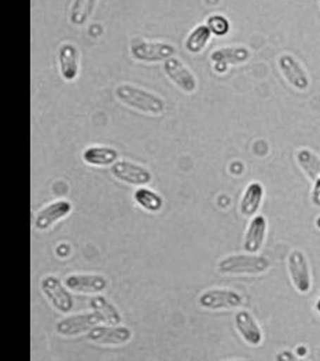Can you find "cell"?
I'll return each instance as SVG.
<instances>
[{"instance_id": "cell-13", "label": "cell", "mask_w": 320, "mask_h": 361, "mask_svg": "<svg viewBox=\"0 0 320 361\" xmlns=\"http://www.w3.org/2000/svg\"><path fill=\"white\" fill-rule=\"evenodd\" d=\"M58 68L59 75L65 81L70 82L79 78L80 73V51L72 43H63L58 49Z\"/></svg>"}, {"instance_id": "cell-3", "label": "cell", "mask_w": 320, "mask_h": 361, "mask_svg": "<svg viewBox=\"0 0 320 361\" xmlns=\"http://www.w3.org/2000/svg\"><path fill=\"white\" fill-rule=\"evenodd\" d=\"M243 302V295L230 288H211L204 291L198 298L199 307L208 310H235L240 308Z\"/></svg>"}, {"instance_id": "cell-1", "label": "cell", "mask_w": 320, "mask_h": 361, "mask_svg": "<svg viewBox=\"0 0 320 361\" xmlns=\"http://www.w3.org/2000/svg\"><path fill=\"white\" fill-rule=\"evenodd\" d=\"M116 98L130 109L137 110L144 114L160 116L165 111V101L160 95L139 88L133 84H120L114 90Z\"/></svg>"}, {"instance_id": "cell-7", "label": "cell", "mask_w": 320, "mask_h": 361, "mask_svg": "<svg viewBox=\"0 0 320 361\" xmlns=\"http://www.w3.org/2000/svg\"><path fill=\"white\" fill-rule=\"evenodd\" d=\"M110 172L117 180L136 185V187L147 185L153 180V175L147 168L127 159L114 162L110 166Z\"/></svg>"}, {"instance_id": "cell-29", "label": "cell", "mask_w": 320, "mask_h": 361, "mask_svg": "<svg viewBox=\"0 0 320 361\" xmlns=\"http://www.w3.org/2000/svg\"><path fill=\"white\" fill-rule=\"evenodd\" d=\"M316 310L320 313V298L318 300V302H316Z\"/></svg>"}, {"instance_id": "cell-11", "label": "cell", "mask_w": 320, "mask_h": 361, "mask_svg": "<svg viewBox=\"0 0 320 361\" xmlns=\"http://www.w3.org/2000/svg\"><path fill=\"white\" fill-rule=\"evenodd\" d=\"M252 52L247 47L243 46H231L214 50L211 54V61L214 63V71L216 73H226L230 66L240 65L250 59Z\"/></svg>"}, {"instance_id": "cell-22", "label": "cell", "mask_w": 320, "mask_h": 361, "mask_svg": "<svg viewBox=\"0 0 320 361\" xmlns=\"http://www.w3.org/2000/svg\"><path fill=\"white\" fill-rule=\"evenodd\" d=\"M212 36H214V33L211 32V29L207 24L195 26L188 33L186 42H185L187 51L191 52V54H199V52L204 51L207 49V46L209 44Z\"/></svg>"}, {"instance_id": "cell-5", "label": "cell", "mask_w": 320, "mask_h": 361, "mask_svg": "<svg viewBox=\"0 0 320 361\" xmlns=\"http://www.w3.org/2000/svg\"><path fill=\"white\" fill-rule=\"evenodd\" d=\"M42 291L49 300V302L53 305L55 310L62 313H69L75 307V300L72 294L69 293V288L66 287L65 282L62 283L61 279L53 275H47L42 279Z\"/></svg>"}, {"instance_id": "cell-21", "label": "cell", "mask_w": 320, "mask_h": 361, "mask_svg": "<svg viewBox=\"0 0 320 361\" xmlns=\"http://www.w3.org/2000/svg\"><path fill=\"white\" fill-rule=\"evenodd\" d=\"M295 161L300 169L309 180L315 181L320 178V157L309 149H300L295 153Z\"/></svg>"}, {"instance_id": "cell-9", "label": "cell", "mask_w": 320, "mask_h": 361, "mask_svg": "<svg viewBox=\"0 0 320 361\" xmlns=\"http://www.w3.org/2000/svg\"><path fill=\"white\" fill-rule=\"evenodd\" d=\"M99 323L101 319L95 312L72 314L59 320L55 326V331L62 336H80L82 333H88Z\"/></svg>"}, {"instance_id": "cell-4", "label": "cell", "mask_w": 320, "mask_h": 361, "mask_svg": "<svg viewBox=\"0 0 320 361\" xmlns=\"http://www.w3.org/2000/svg\"><path fill=\"white\" fill-rule=\"evenodd\" d=\"M130 54L137 62L157 63L176 55V47L165 42H137L130 47Z\"/></svg>"}, {"instance_id": "cell-28", "label": "cell", "mask_w": 320, "mask_h": 361, "mask_svg": "<svg viewBox=\"0 0 320 361\" xmlns=\"http://www.w3.org/2000/svg\"><path fill=\"white\" fill-rule=\"evenodd\" d=\"M204 3L208 7H216V6H219L221 3V0H204Z\"/></svg>"}, {"instance_id": "cell-25", "label": "cell", "mask_w": 320, "mask_h": 361, "mask_svg": "<svg viewBox=\"0 0 320 361\" xmlns=\"http://www.w3.org/2000/svg\"><path fill=\"white\" fill-rule=\"evenodd\" d=\"M207 25L211 29V32L214 33V36H219V37L228 35V32L231 30L230 21L221 14H212L207 20Z\"/></svg>"}, {"instance_id": "cell-18", "label": "cell", "mask_w": 320, "mask_h": 361, "mask_svg": "<svg viewBox=\"0 0 320 361\" xmlns=\"http://www.w3.org/2000/svg\"><path fill=\"white\" fill-rule=\"evenodd\" d=\"M264 185L260 181H252L246 185L240 202V212L245 217H253L257 214L264 200Z\"/></svg>"}, {"instance_id": "cell-16", "label": "cell", "mask_w": 320, "mask_h": 361, "mask_svg": "<svg viewBox=\"0 0 320 361\" xmlns=\"http://www.w3.org/2000/svg\"><path fill=\"white\" fill-rule=\"evenodd\" d=\"M73 210V205L69 201L65 200H59L55 201L53 204L43 207L35 219V228L37 231H46L49 228H51L55 223H58L59 220L65 219L66 216H69Z\"/></svg>"}, {"instance_id": "cell-8", "label": "cell", "mask_w": 320, "mask_h": 361, "mask_svg": "<svg viewBox=\"0 0 320 361\" xmlns=\"http://www.w3.org/2000/svg\"><path fill=\"white\" fill-rule=\"evenodd\" d=\"M162 69L168 78L183 92L192 94L197 91L198 81L194 73L187 68L186 65L176 56L166 59L162 65Z\"/></svg>"}, {"instance_id": "cell-2", "label": "cell", "mask_w": 320, "mask_h": 361, "mask_svg": "<svg viewBox=\"0 0 320 361\" xmlns=\"http://www.w3.org/2000/svg\"><path fill=\"white\" fill-rule=\"evenodd\" d=\"M271 261L259 253L230 255L221 258L217 264V271L223 275L234 276H259L269 271Z\"/></svg>"}, {"instance_id": "cell-24", "label": "cell", "mask_w": 320, "mask_h": 361, "mask_svg": "<svg viewBox=\"0 0 320 361\" xmlns=\"http://www.w3.org/2000/svg\"><path fill=\"white\" fill-rule=\"evenodd\" d=\"M135 202L140 207H143L146 212L157 213L164 207V200L160 194L156 191L143 187H139L134 192Z\"/></svg>"}, {"instance_id": "cell-23", "label": "cell", "mask_w": 320, "mask_h": 361, "mask_svg": "<svg viewBox=\"0 0 320 361\" xmlns=\"http://www.w3.org/2000/svg\"><path fill=\"white\" fill-rule=\"evenodd\" d=\"M98 0H73L70 13H69V21L75 26H84L90 18L92 17L95 8H97Z\"/></svg>"}, {"instance_id": "cell-19", "label": "cell", "mask_w": 320, "mask_h": 361, "mask_svg": "<svg viewBox=\"0 0 320 361\" xmlns=\"http://www.w3.org/2000/svg\"><path fill=\"white\" fill-rule=\"evenodd\" d=\"M90 308L98 314V317L101 319V323L117 326L123 322V316L120 310H117V307L104 295H94L90 300Z\"/></svg>"}, {"instance_id": "cell-14", "label": "cell", "mask_w": 320, "mask_h": 361, "mask_svg": "<svg viewBox=\"0 0 320 361\" xmlns=\"http://www.w3.org/2000/svg\"><path fill=\"white\" fill-rule=\"evenodd\" d=\"M65 284L69 290L82 294H98L105 291L109 281L104 275L95 274H72L66 276Z\"/></svg>"}, {"instance_id": "cell-15", "label": "cell", "mask_w": 320, "mask_h": 361, "mask_svg": "<svg viewBox=\"0 0 320 361\" xmlns=\"http://www.w3.org/2000/svg\"><path fill=\"white\" fill-rule=\"evenodd\" d=\"M234 324L242 339L250 346H260L263 343V331L257 320L249 310H238L234 316Z\"/></svg>"}, {"instance_id": "cell-6", "label": "cell", "mask_w": 320, "mask_h": 361, "mask_svg": "<svg viewBox=\"0 0 320 361\" xmlns=\"http://www.w3.org/2000/svg\"><path fill=\"white\" fill-rule=\"evenodd\" d=\"M288 271L290 281L294 288L301 293L307 294L312 288V275L309 268V261L302 250L295 249L290 252L288 257Z\"/></svg>"}, {"instance_id": "cell-10", "label": "cell", "mask_w": 320, "mask_h": 361, "mask_svg": "<svg viewBox=\"0 0 320 361\" xmlns=\"http://www.w3.org/2000/svg\"><path fill=\"white\" fill-rule=\"evenodd\" d=\"M278 68L285 80L297 91H307L309 88V76L302 65L292 54H282L278 58Z\"/></svg>"}, {"instance_id": "cell-17", "label": "cell", "mask_w": 320, "mask_h": 361, "mask_svg": "<svg viewBox=\"0 0 320 361\" xmlns=\"http://www.w3.org/2000/svg\"><path fill=\"white\" fill-rule=\"evenodd\" d=\"M268 221L266 216L256 214L252 217L243 239V250L246 253H259L266 242Z\"/></svg>"}, {"instance_id": "cell-12", "label": "cell", "mask_w": 320, "mask_h": 361, "mask_svg": "<svg viewBox=\"0 0 320 361\" xmlns=\"http://www.w3.org/2000/svg\"><path fill=\"white\" fill-rule=\"evenodd\" d=\"M87 338L92 342L101 343V345H111V346H117V345H124L128 343L133 339V331L125 327V326H99L97 324L95 327H92Z\"/></svg>"}, {"instance_id": "cell-20", "label": "cell", "mask_w": 320, "mask_h": 361, "mask_svg": "<svg viewBox=\"0 0 320 361\" xmlns=\"http://www.w3.org/2000/svg\"><path fill=\"white\" fill-rule=\"evenodd\" d=\"M120 153L109 146H91L82 152V161L92 166H111Z\"/></svg>"}, {"instance_id": "cell-27", "label": "cell", "mask_w": 320, "mask_h": 361, "mask_svg": "<svg viewBox=\"0 0 320 361\" xmlns=\"http://www.w3.org/2000/svg\"><path fill=\"white\" fill-rule=\"evenodd\" d=\"M295 355L290 350H283L276 356V360H295Z\"/></svg>"}, {"instance_id": "cell-26", "label": "cell", "mask_w": 320, "mask_h": 361, "mask_svg": "<svg viewBox=\"0 0 320 361\" xmlns=\"http://www.w3.org/2000/svg\"><path fill=\"white\" fill-rule=\"evenodd\" d=\"M311 201L316 207H320V178L314 181L312 192H311Z\"/></svg>"}]
</instances>
